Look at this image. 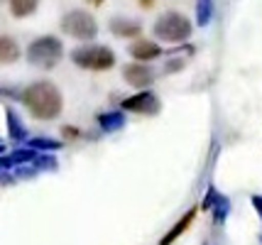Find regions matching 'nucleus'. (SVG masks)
I'll return each instance as SVG.
<instances>
[{
  "mask_svg": "<svg viewBox=\"0 0 262 245\" xmlns=\"http://www.w3.org/2000/svg\"><path fill=\"white\" fill-rule=\"evenodd\" d=\"M155 37L162 42H171V44L186 42L191 37V23L182 12H164L155 23Z\"/></svg>",
  "mask_w": 262,
  "mask_h": 245,
  "instance_id": "nucleus-4",
  "label": "nucleus"
},
{
  "mask_svg": "<svg viewBox=\"0 0 262 245\" xmlns=\"http://www.w3.org/2000/svg\"><path fill=\"white\" fill-rule=\"evenodd\" d=\"M130 57L137 59V61H152L162 54V49L155 44V42H147V39H137L135 44H130Z\"/></svg>",
  "mask_w": 262,
  "mask_h": 245,
  "instance_id": "nucleus-8",
  "label": "nucleus"
},
{
  "mask_svg": "<svg viewBox=\"0 0 262 245\" xmlns=\"http://www.w3.org/2000/svg\"><path fill=\"white\" fill-rule=\"evenodd\" d=\"M196 213H199V206H194V209H189V211H186V213L182 216V221H179V223H174V226H171V231H169V233H167V235H164V238L160 240V245H171V243H174V240H177V238H179V235H182L184 231H186V228H189V226L194 223Z\"/></svg>",
  "mask_w": 262,
  "mask_h": 245,
  "instance_id": "nucleus-9",
  "label": "nucleus"
},
{
  "mask_svg": "<svg viewBox=\"0 0 262 245\" xmlns=\"http://www.w3.org/2000/svg\"><path fill=\"white\" fill-rule=\"evenodd\" d=\"M5 118H8V132H10L12 140L15 142L27 140V128H25V123L20 120L17 110L15 108H5Z\"/></svg>",
  "mask_w": 262,
  "mask_h": 245,
  "instance_id": "nucleus-11",
  "label": "nucleus"
},
{
  "mask_svg": "<svg viewBox=\"0 0 262 245\" xmlns=\"http://www.w3.org/2000/svg\"><path fill=\"white\" fill-rule=\"evenodd\" d=\"M34 169L37 172L39 169H57V160L52 154H39V157H34Z\"/></svg>",
  "mask_w": 262,
  "mask_h": 245,
  "instance_id": "nucleus-18",
  "label": "nucleus"
},
{
  "mask_svg": "<svg viewBox=\"0 0 262 245\" xmlns=\"http://www.w3.org/2000/svg\"><path fill=\"white\" fill-rule=\"evenodd\" d=\"M184 66V61L182 59H171L169 64H167V71H174V69H182Z\"/></svg>",
  "mask_w": 262,
  "mask_h": 245,
  "instance_id": "nucleus-20",
  "label": "nucleus"
},
{
  "mask_svg": "<svg viewBox=\"0 0 262 245\" xmlns=\"http://www.w3.org/2000/svg\"><path fill=\"white\" fill-rule=\"evenodd\" d=\"M71 61L89 71H108L115 66V54L105 44H86L71 52Z\"/></svg>",
  "mask_w": 262,
  "mask_h": 245,
  "instance_id": "nucleus-2",
  "label": "nucleus"
},
{
  "mask_svg": "<svg viewBox=\"0 0 262 245\" xmlns=\"http://www.w3.org/2000/svg\"><path fill=\"white\" fill-rule=\"evenodd\" d=\"M39 5V0H10V12L15 17H27L32 15Z\"/></svg>",
  "mask_w": 262,
  "mask_h": 245,
  "instance_id": "nucleus-14",
  "label": "nucleus"
},
{
  "mask_svg": "<svg viewBox=\"0 0 262 245\" xmlns=\"http://www.w3.org/2000/svg\"><path fill=\"white\" fill-rule=\"evenodd\" d=\"M3 150H5V145H3V142H0V154H3Z\"/></svg>",
  "mask_w": 262,
  "mask_h": 245,
  "instance_id": "nucleus-25",
  "label": "nucleus"
},
{
  "mask_svg": "<svg viewBox=\"0 0 262 245\" xmlns=\"http://www.w3.org/2000/svg\"><path fill=\"white\" fill-rule=\"evenodd\" d=\"M23 103L25 108L39 120H54L59 118L61 108H64V98L61 91L52 81H34L23 91Z\"/></svg>",
  "mask_w": 262,
  "mask_h": 245,
  "instance_id": "nucleus-1",
  "label": "nucleus"
},
{
  "mask_svg": "<svg viewBox=\"0 0 262 245\" xmlns=\"http://www.w3.org/2000/svg\"><path fill=\"white\" fill-rule=\"evenodd\" d=\"M111 32L118 37H137L142 32V25L135 20H125V17H113L111 20Z\"/></svg>",
  "mask_w": 262,
  "mask_h": 245,
  "instance_id": "nucleus-10",
  "label": "nucleus"
},
{
  "mask_svg": "<svg viewBox=\"0 0 262 245\" xmlns=\"http://www.w3.org/2000/svg\"><path fill=\"white\" fill-rule=\"evenodd\" d=\"M213 17V3L211 0H196V25L206 27Z\"/></svg>",
  "mask_w": 262,
  "mask_h": 245,
  "instance_id": "nucleus-15",
  "label": "nucleus"
},
{
  "mask_svg": "<svg viewBox=\"0 0 262 245\" xmlns=\"http://www.w3.org/2000/svg\"><path fill=\"white\" fill-rule=\"evenodd\" d=\"M86 3H91V5H103V0H86Z\"/></svg>",
  "mask_w": 262,
  "mask_h": 245,
  "instance_id": "nucleus-24",
  "label": "nucleus"
},
{
  "mask_svg": "<svg viewBox=\"0 0 262 245\" xmlns=\"http://www.w3.org/2000/svg\"><path fill=\"white\" fill-rule=\"evenodd\" d=\"M216 187H211L208 189V194H206V198H204V204H201V209H211L213 206V201H216Z\"/></svg>",
  "mask_w": 262,
  "mask_h": 245,
  "instance_id": "nucleus-19",
  "label": "nucleus"
},
{
  "mask_svg": "<svg viewBox=\"0 0 262 245\" xmlns=\"http://www.w3.org/2000/svg\"><path fill=\"white\" fill-rule=\"evenodd\" d=\"M211 209H213V218H216V223H223L230 213V201L223 196V194H216V201H213Z\"/></svg>",
  "mask_w": 262,
  "mask_h": 245,
  "instance_id": "nucleus-16",
  "label": "nucleus"
},
{
  "mask_svg": "<svg viewBox=\"0 0 262 245\" xmlns=\"http://www.w3.org/2000/svg\"><path fill=\"white\" fill-rule=\"evenodd\" d=\"M160 98L152 91H137L120 101V110H133V113H142V116H155V113H160Z\"/></svg>",
  "mask_w": 262,
  "mask_h": 245,
  "instance_id": "nucleus-6",
  "label": "nucleus"
},
{
  "mask_svg": "<svg viewBox=\"0 0 262 245\" xmlns=\"http://www.w3.org/2000/svg\"><path fill=\"white\" fill-rule=\"evenodd\" d=\"M98 125L105 132H115V130L125 128V113L123 110H111V113H101L98 116Z\"/></svg>",
  "mask_w": 262,
  "mask_h": 245,
  "instance_id": "nucleus-12",
  "label": "nucleus"
},
{
  "mask_svg": "<svg viewBox=\"0 0 262 245\" xmlns=\"http://www.w3.org/2000/svg\"><path fill=\"white\" fill-rule=\"evenodd\" d=\"M123 79H125L133 88H149L155 79H157V74L152 66L147 64H142V61H133V64H127L125 69H123Z\"/></svg>",
  "mask_w": 262,
  "mask_h": 245,
  "instance_id": "nucleus-7",
  "label": "nucleus"
},
{
  "mask_svg": "<svg viewBox=\"0 0 262 245\" xmlns=\"http://www.w3.org/2000/svg\"><path fill=\"white\" fill-rule=\"evenodd\" d=\"M152 3H155V0H140V5H142V8H152Z\"/></svg>",
  "mask_w": 262,
  "mask_h": 245,
  "instance_id": "nucleus-23",
  "label": "nucleus"
},
{
  "mask_svg": "<svg viewBox=\"0 0 262 245\" xmlns=\"http://www.w3.org/2000/svg\"><path fill=\"white\" fill-rule=\"evenodd\" d=\"M61 30H64V35L74 37V39H83V42H89V39H93V37L98 35V25H96V20L83 10L67 12L64 20H61Z\"/></svg>",
  "mask_w": 262,
  "mask_h": 245,
  "instance_id": "nucleus-5",
  "label": "nucleus"
},
{
  "mask_svg": "<svg viewBox=\"0 0 262 245\" xmlns=\"http://www.w3.org/2000/svg\"><path fill=\"white\" fill-rule=\"evenodd\" d=\"M20 59V44L12 37H0V64H12Z\"/></svg>",
  "mask_w": 262,
  "mask_h": 245,
  "instance_id": "nucleus-13",
  "label": "nucleus"
},
{
  "mask_svg": "<svg viewBox=\"0 0 262 245\" xmlns=\"http://www.w3.org/2000/svg\"><path fill=\"white\" fill-rule=\"evenodd\" d=\"M252 206H255V211L260 213V218H262V196H252Z\"/></svg>",
  "mask_w": 262,
  "mask_h": 245,
  "instance_id": "nucleus-21",
  "label": "nucleus"
},
{
  "mask_svg": "<svg viewBox=\"0 0 262 245\" xmlns=\"http://www.w3.org/2000/svg\"><path fill=\"white\" fill-rule=\"evenodd\" d=\"M27 147L39 152V150H59L61 145L57 140H47V138H32V140H27Z\"/></svg>",
  "mask_w": 262,
  "mask_h": 245,
  "instance_id": "nucleus-17",
  "label": "nucleus"
},
{
  "mask_svg": "<svg viewBox=\"0 0 262 245\" xmlns=\"http://www.w3.org/2000/svg\"><path fill=\"white\" fill-rule=\"evenodd\" d=\"M64 135H67V138H76V135H79V130L71 128V125H67V128H64Z\"/></svg>",
  "mask_w": 262,
  "mask_h": 245,
  "instance_id": "nucleus-22",
  "label": "nucleus"
},
{
  "mask_svg": "<svg viewBox=\"0 0 262 245\" xmlns=\"http://www.w3.org/2000/svg\"><path fill=\"white\" fill-rule=\"evenodd\" d=\"M64 57V47L57 37H39L27 47V61L39 69H54Z\"/></svg>",
  "mask_w": 262,
  "mask_h": 245,
  "instance_id": "nucleus-3",
  "label": "nucleus"
},
{
  "mask_svg": "<svg viewBox=\"0 0 262 245\" xmlns=\"http://www.w3.org/2000/svg\"><path fill=\"white\" fill-rule=\"evenodd\" d=\"M204 245H208V243H204Z\"/></svg>",
  "mask_w": 262,
  "mask_h": 245,
  "instance_id": "nucleus-26",
  "label": "nucleus"
}]
</instances>
